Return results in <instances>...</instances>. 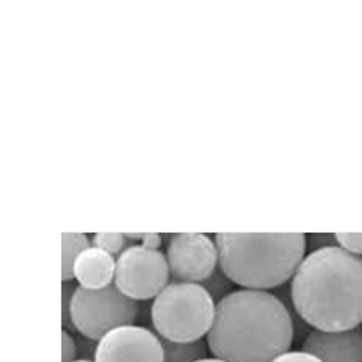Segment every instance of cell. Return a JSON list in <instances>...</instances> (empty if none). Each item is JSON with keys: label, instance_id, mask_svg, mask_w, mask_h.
Listing matches in <instances>:
<instances>
[{"label": "cell", "instance_id": "ffe728a7", "mask_svg": "<svg viewBox=\"0 0 362 362\" xmlns=\"http://www.w3.org/2000/svg\"><path fill=\"white\" fill-rule=\"evenodd\" d=\"M198 362H224V361H221V359H216V357H212V359H209V357H206V359H203V361H198Z\"/></svg>", "mask_w": 362, "mask_h": 362}, {"label": "cell", "instance_id": "7c38bea8", "mask_svg": "<svg viewBox=\"0 0 362 362\" xmlns=\"http://www.w3.org/2000/svg\"><path fill=\"white\" fill-rule=\"evenodd\" d=\"M163 345L165 361L163 362H198L206 359V343L199 341L193 343H175L168 339H161Z\"/></svg>", "mask_w": 362, "mask_h": 362}, {"label": "cell", "instance_id": "44dd1931", "mask_svg": "<svg viewBox=\"0 0 362 362\" xmlns=\"http://www.w3.org/2000/svg\"><path fill=\"white\" fill-rule=\"evenodd\" d=\"M76 362H91V361H88V359H81V361H76Z\"/></svg>", "mask_w": 362, "mask_h": 362}, {"label": "cell", "instance_id": "7a4b0ae2", "mask_svg": "<svg viewBox=\"0 0 362 362\" xmlns=\"http://www.w3.org/2000/svg\"><path fill=\"white\" fill-rule=\"evenodd\" d=\"M294 310L317 331H350L362 324V257L339 245L313 250L291 284Z\"/></svg>", "mask_w": 362, "mask_h": 362}, {"label": "cell", "instance_id": "ba28073f", "mask_svg": "<svg viewBox=\"0 0 362 362\" xmlns=\"http://www.w3.org/2000/svg\"><path fill=\"white\" fill-rule=\"evenodd\" d=\"M163 345L154 332L124 326L103 336L95 349V362H163Z\"/></svg>", "mask_w": 362, "mask_h": 362}, {"label": "cell", "instance_id": "277c9868", "mask_svg": "<svg viewBox=\"0 0 362 362\" xmlns=\"http://www.w3.org/2000/svg\"><path fill=\"white\" fill-rule=\"evenodd\" d=\"M217 303L202 284L172 282L154 298L151 322L163 339L199 341L212 329Z\"/></svg>", "mask_w": 362, "mask_h": 362}, {"label": "cell", "instance_id": "30bf717a", "mask_svg": "<svg viewBox=\"0 0 362 362\" xmlns=\"http://www.w3.org/2000/svg\"><path fill=\"white\" fill-rule=\"evenodd\" d=\"M114 276H116V259L112 254L98 247H90L84 250L74 264V279L83 289H105L114 284Z\"/></svg>", "mask_w": 362, "mask_h": 362}, {"label": "cell", "instance_id": "52a82bcc", "mask_svg": "<svg viewBox=\"0 0 362 362\" xmlns=\"http://www.w3.org/2000/svg\"><path fill=\"white\" fill-rule=\"evenodd\" d=\"M166 261L173 282H205L219 263L216 242L203 233H179L170 236Z\"/></svg>", "mask_w": 362, "mask_h": 362}, {"label": "cell", "instance_id": "8992f818", "mask_svg": "<svg viewBox=\"0 0 362 362\" xmlns=\"http://www.w3.org/2000/svg\"><path fill=\"white\" fill-rule=\"evenodd\" d=\"M170 282V268L161 250L133 243L116 259L114 284L132 299L156 298Z\"/></svg>", "mask_w": 362, "mask_h": 362}, {"label": "cell", "instance_id": "6da1fadb", "mask_svg": "<svg viewBox=\"0 0 362 362\" xmlns=\"http://www.w3.org/2000/svg\"><path fill=\"white\" fill-rule=\"evenodd\" d=\"M294 341L293 317L266 291H233L216 306L206 345L224 362H273Z\"/></svg>", "mask_w": 362, "mask_h": 362}, {"label": "cell", "instance_id": "e0dca14e", "mask_svg": "<svg viewBox=\"0 0 362 362\" xmlns=\"http://www.w3.org/2000/svg\"><path fill=\"white\" fill-rule=\"evenodd\" d=\"M62 345H64V356H62V362H76V341L70 336L66 329L62 332Z\"/></svg>", "mask_w": 362, "mask_h": 362}, {"label": "cell", "instance_id": "5bb4252c", "mask_svg": "<svg viewBox=\"0 0 362 362\" xmlns=\"http://www.w3.org/2000/svg\"><path fill=\"white\" fill-rule=\"evenodd\" d=\"M231 284L233 282L230 279H228L226 275H224L223 269L216 268V272H214L212 275H210L209 279H206L205 282L202 284V286L205 287L206 291H209V294L214 298V301L219 303L221 299L226 298L228 294H230Z\"/></svg>", "mask_w": 362, "mask_h": 362}, {"label": "cell", "instance_id": "3957f363", "mask_svg": "<svg viewBox=\"0 0 362 362\" xmlns=\"http://www.w3.org/2000/svg\"><path fill=\"white\" fill-rule=\"evenodd\" d=\"M219 266L236 286L264 291L286 284L305 259L303 233H217Z\"/></svg>", "mask_w": 362, "mask_h": 362}, {"label": "cell", "instance_id": "d6986e66", "mask_svg": "<svg viewBox=\"0 0 362 362\" xmlns=\"http://www.w3.org/2000/svg\"><path fill=\"white\" fill-rule=\"evenodd\" d=\"M142 245L147 249H160L161 245V236L158 233H146L142 238Z\"/></svg>", "mask_w": 362, "mask_h": 362}, {"label": "cell", "instance_id": "2e32d148", "mask_svg": "<svg viewBox=\"0 0 362 362\" xmlns=\"http://www.w3.org/2000/svg\"><path fill=\"white\" fill-rule=\"evenodd\" d=\"M74 291H76V289L70 286V282H65V286H64V326H66V327H74L72 315H70ZM74 329H76V327H74Z\"/></svg>", "mask_w": 362, "mask_h": 362}, {"label": "cell", "instance_id": "8fae6325", "mask_svg": "<svg viewBox=\"0 0 362 362\" xmlns=\"http://www.w3.org/2000/svg\"><path fill=\"white\" fill-rule=\"evenodd\" d=\"M86 249H90V240L83 233L62 235V279L64 282H70L74 279V264Z\"/></svg>", "mask_w": 362, "mask_h": 362}, {"label": "cell", "instance_id": "ac0fdd59", "mask_svg": "<svg viewBox=\"0 0 362 362\" xmlns=\"http://www.w3.org/2000/svg\"><path fill=\"white\" fill-rule=\"evenodd\" d=\"M273 362H320L317 359L315 356H312V354L308 352H303V350H299V352H286L282 354L280 357H276Z\"/></svg>", "mask_w": 362, "mask_h": 362}, {"label": "cell", "instance_id": "4fadbf2b", "mask_svg": "<svg viewBox=\"0 0 362 362\" xmlns=\"http://www.w3.org/2000/svg\"><path fill=\"white\" fill-rule=\"evenodd\" d=\"M128 243H130L128 236L121 235V233H98L93 238L95 247L112 254V256H121L130 247Z\"/></svg>", "mask_w": 362, "mask_h": 362}, {"label": "cell", "instance_id": "5b68a950", "mask_svg": "<svg viewBox=\"0 0 362 362\" xmlns=\"http://www.w3.org/2000/svg\"><path fill=\"white\" fill-rule=\"evenodd\" d=\"M70 315L77 332L100 341L117 327L133 326L139 317V305L135 299L124 296L116 284L98 291L77 287L74 291Z\"/></svg>", "mask_w": 362, "mask_h": 362}, {"label": "cell", "instance_id": "9c48e42d", "mask_svg": "<svg viewBox=\"0 0 362 362\" xmlns=\"http://www.w3.org/2000/svg\"><path fill=\"white\" fill-rule=\"evenodd\" d=\"M303 352L320 362H362V331H312L303 341Z\"/></svg>", "mask_w": 362, "mask_h": 362}, {"label": "cell", "instance_id": "9a60e30c", "mask_svg": "<svg viewBox=\"0 0 362 362\" xmlns=\"http://www.w3.org/2000/svg\"><path fill=\"white\" fill-rule=\"evenodd\" d=\"M336 243L350 254L362 256V233H336Z\"/></svg>", "mask_w": 362, "mask_h": 362}]
</instances>
